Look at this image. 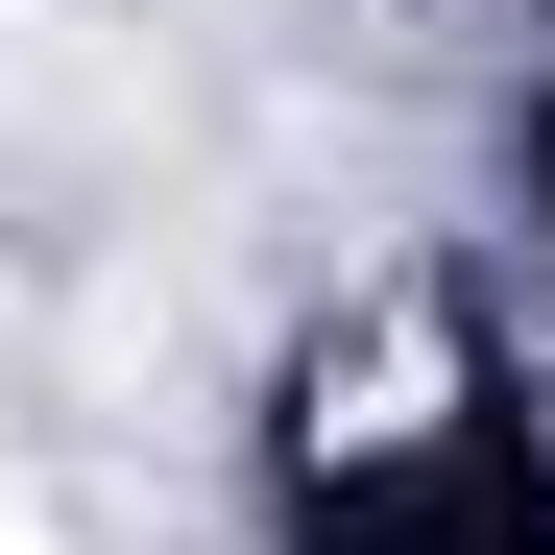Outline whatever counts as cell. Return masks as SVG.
I'll return each mask as SVG.
<instances>
[{
  "mask_svg": "<svg viewBox=\"0 0 555 555\" xmlns=\"http://www.w3.org/2000/svg\"><path fill=\"white\" fill-rule=\"evenodd\" d=\"M0 555H73V531H49V507H25V483H0Z\"/></svg>",
  "mask_w": 555,
  "mask_h": 555,
  "instance_id": "cell-1",
  "label": "cell"
}]
</instances>
